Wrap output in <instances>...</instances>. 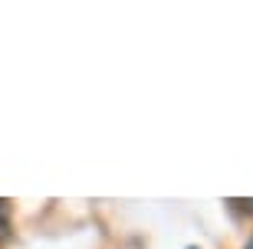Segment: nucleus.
I'll return each mask as SVG.
<instances>
[{
    "instance_id": "1",
    "label": "nucleus",
    "mask_w": 253,
    "mask_h": 249,
    "mask_svg": "<svg viewBox=\"0 0 253 249\" xmlns=\"http://www.w3.org/2000/svg\"><path fill=\"white\" fill-rule=\"evenodd\" d=\"M10 236V203L0 200V240Z\"/></svg>"
}]
</instances>
